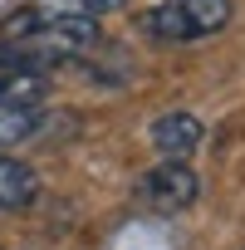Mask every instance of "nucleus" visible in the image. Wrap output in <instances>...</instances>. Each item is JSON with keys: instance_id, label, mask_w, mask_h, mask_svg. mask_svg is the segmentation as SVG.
<instances>
[{"instance_id": "nucleus-1", "label": "nucleus", "mask_w": 245, "mask_h": 250, "mask_svg": "<svg viewBox=\"0 0 245 250\" xmlns=\"http://www.w3.org/2000/svg\"><path fill=\"white\" fill-rule=\"evenodd\" d=\"M93 44H98V20L30 5L0 25V69L49 74L69 59H83Z\"/></svg>"}, {"instance_id": "nucleus-2", "label": "nucleus", "mask_w": 245, "mask_h": 250, "mask_svg": "<svg viewBox=\"0 0 245 250\" xmlns=\"http://www.w3.org/2000/svg\"><path fill=\"white\" fill-rule=\"evenodd\" d=\"M230 25V0H157L138 15V30L162 44H191L211 40Z\"/></svg>"}, {"instance_id": "nucleus-3", "label": "nucleus", "mask_w": 245, "mask_h": 250, "mask_svg": "<svg viewBox=\"0 0 245 250\" xmlns=\"http://www.w3.org/2000/svg\"><path fill=\"white\" fill-rule=\"evenodd\" d=\"M44 74L25 69H0V147L25 143L44 123Z\"/></svg>"}, {"instance_id": "nucleus-4", "label": "nucleus", "mask_w": 245, "mask_h": 250, "mask_svg": "<svg viewBox=\"0 0 245 250\" xmlns=\"http://www.w3.org/2000/svg\"><path fill=\"white\" fill-rule=\"evenodd\" d=\"M196 196H201V177H196L186 162H167V157H162L152 172L138 177V201H143L147 211L172 216V211H186Z\"/></svg>"}, {"instance_id": "nucleus-5", "label": "nucleus", "mask_w": 245, "mask_h": 250, "mask_svg": "<svg viewBox=\"0 0 245 250\" xmlns=\"http://www.w3.org/2000/svg\"><path fill=\"white\" fill-rule=\"evenodd\" d=\"M147 138H152L157 157H167V162H186V157L201 147V138H206V123H201L196 113H186V108H167L152 128H147Z\"/></svg>"}, {"instance_id": "nucleus-6", "label": "nucleus", "mask_w": 245, "mask_h": 250, "mask_svg": "<svg viewBox=\"0 0 245 250\" xmlns=\"http://www.w3.org/2000/svg\"><path fill=\"white\" fill-rule=\"evenodd\" d=\"M40 196V172L10 152H0V211H20Z\"/></svg>"}, {"instance_id": "nucleus-7", "label": "nucleus", "mask_w": 245, "mask_h": 250, "mask_svg": "<svg viewBox=\"0 0 245 250\" xmlns=\"http://www.w3.org/2000/svg\"><path fill=\"white\" fill-rule=\"evenodd\" d=\"M30 5H44V10H64V15H88V20H98V15H108V10H122L128 0H30Z\"/></svg>"}]
</instances>
